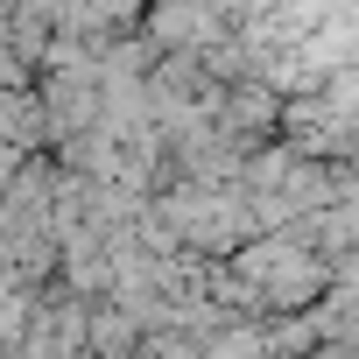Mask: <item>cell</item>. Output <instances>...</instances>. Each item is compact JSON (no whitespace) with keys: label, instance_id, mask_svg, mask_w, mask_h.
Masks as SVG:
<instances>
[{"label":"cell","instance_id":"6da1fadb","mask_svg":"<svg viewBox=\"0 0 359 359\" xmlns=\"http://www.w3.org/2000/svg\"><path fill=\"white\" fill-rule=\"evenodd\" d=\"M226 268L247 282V296L261 303V317H303V310H317V296L331 289V268H324L296 233H261V240H247Z\"/></svg>","mask_w":359,"mask_h":359},{"label":"cell","instance_id":"7a4b0ae2","mask_svg":"<svg viewBox=\"0 0 359 359\" xmlns=\"http://www.w3.org/2000/svg\"><path fill=\"white\" fill-rule=\"evenodd\" d=\"M198 359H268V338H261V324H226L219 338L198 345Z\"/></svg>","mask_w":359,"mask_h":359}]
</instances>
